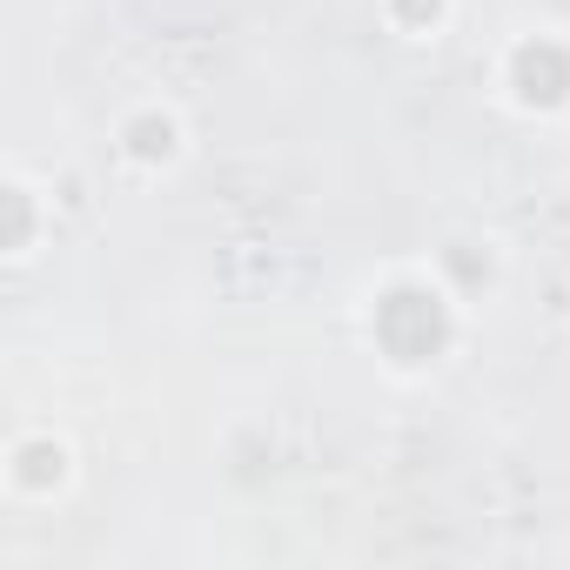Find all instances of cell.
I'll return each instance as SVG.
<instances>
[{
  "instance_id": "obj_1",
  "label": "cell",
  "mask_w": 570,
  "mask_h": 570,
  "mask_svg": "<svg viewBox=\"0 0 570 570\" xmlns=\"http://www.w3.org/2000/svg\"><path fill=\"white\" fill-rule=\"evenodd\" d=\"M376 336H383V350H390L396 363H423V356H436V350L450 343V316H443L436 296L396 289V296H383V309H376Z\"/></svg>"
},
{
  "instance_id": "obj_3",
  "label": "cell",
  "mask_w": 570,
  "mask_h": 570,
  "mask_svg": "<svg viewBox=\"0 0 570 570\" xmlns=\"http://www.w3.org/2000/svg\"><path fill=\"white\" fill-rule=\"evenodd\" d=\"M135 148H141V155H168V121H161V128L141 121V128H135Z\"/></svg>"
},
{
  "instance_id": "obj_2",
  "label": "cell",
  "mask_w": 570,
  "mask_h": 570,
  "mask_svg": "<svg viewBox=\"0 0 570 570\" xmlns=\"http://www.w3.org/2000/svg\"><path fill=\"white\" fill-rule=\"evenodd\" d=\"M510 81H517V95L530 108H557L570 95V55L557 41H523L517 61H510Z\"/></svg>"
}]
</instances>
